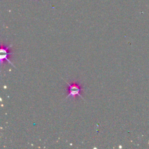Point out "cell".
Here are the masks:
<instances>
[{
    "instance_id": "obj_1",
    "label": "cell",
    "mask_w": 149,
    "mask_h": 149,
    "mask_svg": "<svg viewBox=\"0 0 149 149\" xmlns=\"http://www.w3.org/2000/svg\"><path fill=\"white\" fill-rule=\"evenodd\" d=\"M67 84L68 85V95L66 97V98H68L69 97H71L72 98H75L76 95L79 96L81 98L84 100V98L82 97V96L80 95V91L81 90V87L79 84L77 83L74 82L72 84H70L66 81Z\"/></svg>"
},
{
    "instance_id": "obj_2",
    "label": "cell",
    "mask_w": 149,
    "mask_h": 149,
    "mask_svg": "<svg viewBox=\"0 0 149 149\" xmlns=\"http://www.w3.org/2000/svg\"><path fill=\"white\" fill-rule=\"evenodd\" d=\"M12 46V44H10L9 45L5 47L3 46L2 44L1 45V49H0V61H1V63L2 65L3 62H5V61H7L8 63H9L13 67L15 68V65L10 62V61L8 58V57L10 55V54H13V52H10L8 50Z\"/></svg>"
}]
</instances>
